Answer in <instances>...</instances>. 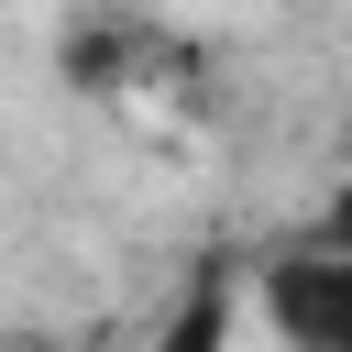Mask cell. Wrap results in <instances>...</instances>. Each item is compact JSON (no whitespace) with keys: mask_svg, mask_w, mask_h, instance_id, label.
Wrapping results in <instances>:
<instances>
[{"mask_svg":"<svg viewBox=\"0 0 352 352\" xmlns=\"http://www.w3.org/2000/svg\"><path fill=\"white\" fill-rule=\"evenodd\" d=\"M264 319H275V341L286 352H352V242H286V253H264Z\"/></svg>","mask_w":352,"mask_h":352,"instance_id":"cell-1","label":"cell"},{"mask_svg":"<svg viewBox=\"0 0 352 352\" xmlns=\"http://www.w3.org/2000/svg\"><path fill=\"white\" fill-rule=\"evenodd\" d=\"M143 352H231V264H198L187 297L165 308V330H154Z\"/></svg>","mask_w":352,"mask_h":352,"instance_id":"cell-2","label":"cell"},{"mask_svg":"<svg viewBox=\"0 0 352 352\" xmlns=\"http://www.w3.org/2000/svg\"><path fill=\"white\" fill-rule=\"evenodd\" d=\"M319 231H330V242H352V176L330 187V209H319Z\"/></svg>","mask_w":352,"mask_h":352,"instance_id":"cell-3","label":"cell"}]
</instances>
